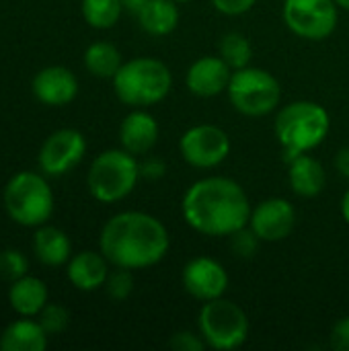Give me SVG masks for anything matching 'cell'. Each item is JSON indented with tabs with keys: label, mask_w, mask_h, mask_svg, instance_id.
<instances>
[{
	"label": "cell",
	"mask_w": 349,
	"mask_h": 351,
	"mask_svg": "<svg viewBox=\"0 0 349 351\" xmlns=\"http://www.w3.org/2000/svg\"><path fill=\"white\" fill-rule=\"evenodd\" d=\"M171 247L167 226L146 212H119L101 228L99 249L113 267L146 269L160 263Z\"/></svg>",
	"instance_id": "obj_1"
},
{
	"label": "cell",
	"mask_w": 349,
	"mask_h": 351,
	"mask_svg": "<svg viewBox=\"0 0 349 351\" xmlns=\"http://www.w3.org/2000/svg\"><path fill=\"white\" fill-rule=\"evenodd\" d=\"M251 204L245 189L228 177H204L183 195L185 222L206 237H230L249 226Z\"/></svg>",
	"instance_id": "obj_2"
},
{
	"label": "cell",
	"mask_w": 349,
	"mask_h": 351,
	"mask_svg": "<svg viewBox=\"0 0 349 351\" xmlns=\"http://www.w3.org/2000/svg\"><path fill=\"white\" fill-rule=\"evenodd\" d=\"M331 130V117L327 109L313 101H294L276 117L274 132L284 148L286 160L311 152L325 142Z\"/></svg>",
	"instance_id": "obj_3"
},
{
	"label": "cell",
	"mask_w": 349,
	"mask_h": 351,
	"mask_svg": "<svg viewBox=\"0 0 349 351\" xmlns=\"http://www.w3.org/2000/svg\"><path fill=\"white\" fill-rule=\"evenodd\" d=\"M173 86L169 66L154 58H134L113 76V90L117 99L134 109H144L160 103Z\"/></svg>",
	"instance_id": "obj_4"
},
{
	"label": "cell",
	"mask_w": 349,
	"mask_h": 351,
	"mask_svg": "<svg viewBox=\"0 0 349 351\" xmlns=\"http://www.w3.org/2000/svg\"><path fill=\"white\" fill-rule=\"evenodd\" d=\"M6 216L23 228H39L53 214V191L43 173L21 171L12 175L2 193Z\"/></svg>",
	"instance_id": "obj_5"
},
{
	"label": "cell",
	"mask_w": 349,
	"mask_h": 351,
	"mask_svg": "<svg viewBox=\"0 0 349 351\" xmlns=\"http://www.w3.org/2000/svg\"><path fill=\"white\" fill-rule=\"evenodd\" d=\"M140 162L136 154L123 148H109L95 156L86 173V187L101 204H115L125 199L138 185Z\"/></svg>",
	"instance_id": "obj_6"
},
{
	"label": "cell",
	"mask_w": 349,
	"mask_h": 351,
	"mask_svg": "<svg viewBox=\"0 0 349 351\" xmlns=\"http://www.w3.org/2000/svg\"><path fill=\"white\" fill-rule=\"evenodd\" d=\"M226 93L232 107L247 117H263L276 111L282 101V84L278 78L255 66L234 70Z\"/></svg>",
	"instance_id": "obj_7"
},
{
	"label": "cell",
	"mask_w": 349,
	"mask_h": 351,
	"mask_svg": "<svg viewBox=\"0 0 349 351\" xmlns=\"http://www.w3.org/2000/svg\"><path fill=\"white\" fill-rule=\"evenodd\" d=\"M197 327L206 346L218 351L237 350L249 337V319L245 311L224 296L204 302Z\"/></svg>",
	"instance_id": "obj_8"
},
{
	"label": "cell",
	"mask_w": 349,
	"mask_h": 351,
	"mask_svg": "<svg viewBox=\"0 0 349 351\" xmlns=\"http://www.w3.org/2000/svg\"><path fill=\"white\" fill-rule=\"evenodd\" d=\"M282 12L288 29L302 39H327L337 27L335 0H284Z\"/></svg>",
	"instance_id": "obj_9"
},
{
	"label": "cell",
	"mask_w": 349,
	"mask_h": 351,
	"mask_svg": "<svg viewBox=\"0 0 349 351\" xmlns=\"http://www.w3.org/2000/svg\"><path fill=\"white\" fill-rule=\"evenodd\" d=\"M179 152L183 160L195 169H214L228 158L230 138L218 125H193L181 136Z\"/></svg>",
	"instance_id": "obj_10"
},
{
	"label": "cell",
	"mask_w": 349,
	"mask_h": 351,
	"mask_svg": "<svg viewBox=\"0 0 349 351\" xmlns=\"http://www.w3.org/2000/svg\"><path fill=\"white\" fill-rule=\"evenodd\" d=\"M86 154V138L74 128L56 130L45 138L37 154V167L45 177L68 175L82 162Z\"/></svg>",
	"instance_id": "obj_11"
},
{
	"label": "cell",
	"mask_w": 349,
	"mask_h": 351,
	"mask_svg": "<svg viewBox=\"0 0 349 351\" xmlns=\"http://www.w3.org/2000/svg\"><path fill=\"white\" fill-rule=\"evenodd\" d=\"M296 226V210L284 197H269L251 210L249 228L263 243H278L292 234Z\"/></svg>",
	"instance_id": "obj_12"
},
{
	"label": "cell",
	"mask_w": 349,
	"mask_h": 351,
	"mask_svg": "<svg viewBox=\"0 0 349 351\" xmlns=\"http://www.w3.org/2000/svg\"><path fill=\"white\" fill-rule=\"evenodd\" d=\"M181 282L191 298L200 302H210L224 296L228 288V274L224 265L218 263L216 259L195 257L183 267Z\"/></svg>",
	"instance_id": "obj_13"
},
{
	"label": "cell",
	"mask_w": 349,
	"mask_h": 351,
	"mask_svg": "<svg viewBox=\"0 0 349 351\" xmlns=\"http://www.w3.org/2000/svg\"><path fill=\"white\" fill-rule=\"evenodd\" d=\"M31 90L39 103L47 107H64L76 99L78 78L66 66H45L33 76Z\"/></svg>",
	"instance_id": "obj_14"
},
{
	"label": "cell",
	"mask_w": 349,
	"mask_h": 351,
	"mask_svg": "<svg viewBox=\"0 0 349 351\" xmlns=\"http://www.w3.org/2000/svg\"><path fill=\"white\" fill-rule=\"evenodd\" d=\"M232 72L234 70L220 56H204L189 66L185 74V84L191 95L210 99L228 88Z\"/></svg>",
	"instance_id": "obj_15"
},
{
	"label": "cell",
	"mask_w": 349,
	"mask_h": 351,
	"mask_svg": "<svg viewBox=\"0 0 349 351\" xmlns=\"http://www.w3.org/2000/svg\"><path fill=\"white\" fill-rule=\"evenodd\" d=\"M109 265L111 263L101 251H80L72 255L66 263V276L76 290L95 292L99 288H105V282L109 278Z\"/></svg>",
	"instance_id": "obj_16"
},
{
	"label": "cell",
	"mask_w": 349,
	"mask_h": 351,
	"mask_svg": "<svg viewBox=\"0 0 349 351\" xmlns=\"http://www.w3.org/2000/svg\"><path fill=\"white\" fill-rule=\"evenodd\" d=\"M119 142L121 148L132 152V154H146L154 148L158 142V123L156 119L144 111V109H134L128 113L119 125Z\"/></svg>",
	"instance_id": "obj_17"
},
{
	"label": "cell",
	"mask_w": 349,
	"mask_h": 351,
	"mask_svg": "<svg viewBox=\"0 0 349 351\" xmlns=\"http://www.w3.org/2000/svg\"><path fill=\"white\" fill-rule=\"evenodd\" d=\"M288 181L296 195L300 197H317L327 183V173L321 160L311 156L309 152L298 154L288 160Z\"/></svg>",
	"instance_id": "obj_18"
},
{
	"label": "cell",
	"mask_w": 349,
	"mask_h": 351,
	"mask_svg": "<svg viewBox=\"0 0 349 351\" xmlns=\"http://www.w3.org/2000/svg\"><path fill=\"white\" fill-rule=\"evenodd\" d=\"M49 335L35 317H21L0 333V351H43Z\"/></svg>",
	"instance_id": "obj_19"
},
{
	"label": "cell",
	"mask_w": 349,
	"mask_h": 351,
	"mask_svg": "<svg viewBox=\"0 0 349 351\" xmlns=\"http://www.w3.org/2000/svg\"><path fill=\"white\" fill-rule=\"evenodd\" d=\"M33 253L41 265L60 267L72 257V241L62 228L43 224L33 234Z\"/></svg>",
	"instance_id": "obj_20"
},
{
	"label": "cell",
	"mask_w": 349,
	"mask_h": 351,
	"mask_svg": "<svg viewBox=\"0 0 349 351\" xmlns=\"http://www.w3.org/2000/svg\"><path fill=\"white\" fill-rule=\"evenodd\" d=\"M49 292L43 280L35 276H23L10 282L8 288V304L19 317H37L47 304Z\"/></svg>",
	"instance_id": "obj_21"
},
{
	"label": "cell",
	"mask_w": 349,
	"mask_h": 351,
	"mask_svg": "<svg viewBox=\"0 0 349 351\" xmlns=\"http://www.w3.org/2000/svg\"><path fill=\"white\" fill-rule=\"evenodd\" d=\"M136 16L148 35L163 37L177 29L181 14L175 0H148Z\"/></svg>",
	"instance_id": "obj_22"
},
{
	"label": "cell",
	"mask_w": 349,
	"mask_h": 351,
	"mask_svg": "<svg viewBox=\"0 0 349 351\" xmlns=\"http://www.w3.org/2000/svg\"><path fill=\"white\" fill-rule=\"evenodd\" d=\"M123 66L121 51L109 41H95L84 51V68L97 78H111Z\"/></svg>",
	"instance_id": "obj_23"
},
{
	"label": "cell",
	"mask_w": 349,
	"mask_h": 351,
	"mask_svg": "<svg viewBox=\"0 0 349 351\" xmlns=\"http://www.w3.org/2000/svg\"><path fill=\"white\" fill-rule=\"evenodd\" d=\"M80 10H82L84 21L93 29H111L117 25L123 12V2L121 0H82Z\"/></svg>",
	"instance_id": "obj_24"
},
{
	"label": "cell",
	"mask_w": 349,
	"mask_h": 351,
	"mask_svg": "<svg viewBox=\"0 0 349 351\" xmlns=\"http://www.w3.org/2000/svg\"><path fill=\"white\" fill-rule=\"evenodd\" d=\"M220 58L232 70H241V68L249 66V62L253 58V47H251V41L247 39V35H243L239 31L226 33L220 39Z\"/></svg>",
	"instance_id": "obj_25"
},
{
	"label": "cell",
	"mask_w": 349,
	"mask_h": 351,
	"mask_svg": "<svg viewBox=\"0 0 349 351\" xmlns=\"http://www.w3.org/2000/svg\"><path fill=\"white\" fill-rule=\"evenodd\" d=\"M29 274V259L21 249H2L0 251V280L14 282Z\"/></svg>",
	"instance_id": "obj_26"
},
{
	"label": "cell",
	"mask_w": 349,
	"mask_h": 351,
	"mask_svg": "<svg viewBox=\"0 0 349 351\" xmlns=\"http://www.w3.org/2000/svg\"><path fill=\"white\" fill-rule=\"evenodd\" d=\"M105 292L111 300L123 302L134 292V274L132 269L115 267V271H109V278L105 282Z\"/></svg>",
	"instance_id": "obj_27"
},
{
	"label": "cell",
	"mask_w": 349,
	"mask_h": 351,
	"mask_svg": "<svg viewBox=\"0 0 349 351\" xmlns=\"http://www.w3.org/2000/svg\"><path fill=\"white\" fill-rule=\"evenodd\" d=\"M35 319L41 323V327L45 329L49 337L64 333L70 325V313L62 304H53V302H47L45 308Z\"/></svg>",
	"instance_id": "obj_28"
},
{
	"label": "cell",
	"mask_w": 349,
	"mask_h": 351,
	"mask_svg": "<svg viewBox=\"0 0 349 351\" xmlns=\"http://www.w3.org/2000/svg\"><path fill=\"white\" fill-rule=\"evenodd\" d=\"M228 239H230V251L237 257H241V259H251L257 253L259 243H261L259 237L251 228H247V226L237 230V232H232Z\"/></svg>",
	"instance_id": "obj_29"
},
{
	"label": "cell",
	"mask_w": 349,
	"mask_h": 351,
	"mask_svg": "<svg viewBox=\"0 0 349 351\" xmlns=\"http://www.w3.org/2000/svg\"><path fill=\"white\" fill-rule=\"evenodd\" d=\"M169 346L175 351H204L208 348L204 337H200V335H195L191 331H177L171 337Z\"/></svg>",
	"instance_id": "obj_30"
},
{
	"label": "cell",
	"mask_w": 349,
	"mask_h": 351,
	"mask_svg": "<svg viewBox=\"0 0 349 351\" xmlns=\"http://www.w3.org/2000/svg\"><path fill=\"white\" fill-rule=\"evenodd\" d=\"M257 0H212V4L216 6V10H220L222 14L228 16H239L249 12L255 6Z\"/></svg>",
	"instance_id": "obj_31"
},
{
	"label": "cell",
	"mask_w": 349,
	"mask_h": 351,
	"mask_svg": "<svg viewBox=\"0 0 349 351\" xmlns=\"http://www.w3.org/2000/svg\"><path fill=\"white\" fill-rule=\"evenodd\" d=\"M329 343L335 351H349V317H344L335 323Z\"/></svg>",
	"instance_id": "obj_32"
},
{
	"label": "cell",
	"mask_w": 349,
	"mask_h": 351,
	"mask_svg": "<svg viewBox=\"0 0 349 351\" xmlns=\"http://www.w3.org/2000/svg\"><path fill=\"white\" fill-rule=\"evenodd\" d=\"M165 171H167L165 165L160 160H156V158H150V160L140 165V175L146 177V179H158V177L165 175Z\"/></svg>",
	"instance_id": "obj_33"
},
{
	"label": "cell",
	"mask_w": 349,
	"mask_h": 351,
	"mask_svg": "<svg viewBox=\"0 0 349 351\" xmlns=\"http://www.w3.org/2000/svg\"><path fill=\"white\" fill-rule=\"evenodd\" d=\"M335 169H337V173H339L344 179H348L349 181V146H344V148L337 152V156H335Z\"/></svg>",
	"instance_id": "obj_34"
},
{
	"label": "cell",
	"mask_w": 349,
	"mask_h": 351,
	"mask_svg": "<svg viewBox=\"0 0 349 351\" xmlns=\"http://www.w3.org/2000/svg\"><path fill=\"white\" fill-rule=\"evenodd\" d=\"M121 2H123V10L138 14V12L144 8V4H146L148 0H121Z\"/></svg>",
	"instance_id": "obj_35"
},
{
	"label": "cell",
	"mask_w": 349,
	"mask_h": 351,
	"mask_svg": "<svg viewBox=\"0 0 349 351\" xmlns=\"http://www.w3.org/2000/svg\"><path fill=\"white\" fill-rule=\"evenodd\" d=\"M341 216H344V220L349 224V189L346 191L344 199H341Z\"/></svg>",
	"instance_id": "obj_36"
},
{
	"label": "cell",
	"mask_w": 349,
	"mask_h": 351,
	"mask_svg": "<svg viewBox=\"0 0 349 351\" xmlns=\"http://www.w3.org/2000/svg\"><path fill=\"white\" fill-rule=\"evenodd\" d=\"M335 2H337V6H341V8L349 10V0H335Z\"/></svg>",
	"instance_id": "obj_37"
},
{
	"label": "cell",
	"mask_w": 349,
	"mask_h": 351,
	"mask_svg": "<svg viewBox=\"0 0 349 351\" xmlns=\"http://www.w3.org/2000/svg\"><path fill=\"white\" fill-rule=\"evenodd\" d=\"M175 2H187V0H175Z\"/></svg>",
	"instance_id": "obj_38"
}]
</instances>
